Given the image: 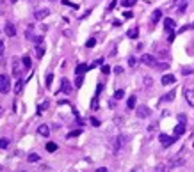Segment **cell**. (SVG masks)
Returning a JSON list of instances; mask_svg holds the SVG:
<instances>
[{"label": "cell", "mask_w": 194, "mask_h": 172, "mask_svg": "<svg viewBox=\"0 0 194 172\" xmlns=\"http://www.w3.org/2000/svg\"><path fill=\"white\" fill-rule=\"evenodd\" d=\"M182 165H185V155H184V153H178L176 156H173V158L169 160V167H171V169L182 167Z\"/></svg>", "instance_id": "1"}, {"label": "cell", "mask_w": 194, "mask_h": 172, "mask_svg": "<svg viewBox=\"0 0 194 172\" xmlns=\"http://www.w3.org/2000/svg\"><path fill=\"white\" fill-rule=\"evenodd\" d=\"M176 139H178V137H169V135H166V133H160V135H159V140H160L162 147H169L171 144L176 142Z\"/></svg>", "instance_id": "2"}, {"label": "cell", "mask_w": 194, "mask_h": 172, "mask_svg": "<svg viewBox=\"0 0 194 172\" xmlns=\"http://www.w3.org/2000/svg\"><path fill=\"white\" fill-rule=\"evenodd\" d=\"M9 89H11L9 78H7L5 75H0V92H2V94H5V92H9Z\"/></svg>", "instance_id": "3"}, {"label": "cell", "mask_w": 194, "mask_h": 172, "mask_svg": "<svg viewBox=\"0 0 194 172\" xmlns=\"http://www.w3.org/2000/svg\"><path fill=\"white\" fill-rule=\"evenodd\" d=\"M141 60H143V64H146V66H150V67H155L157 66V60H155V57L153 55H143L141 57Z\"/></svg>", "instance_id": "4"}, {"label": "cell", "mask_w": 194, "mask_h": 172, "mask_svg": "<svg viewBox=\"0 0 194 172\" xmlns=\"http://www.w3.org/2000/svg\"><path fill=\"white\" fill-rule=\"evenodd\" d=\"M152 112H150V108L146 107V105H141V107H137V117H141V119H144V117H148Z\"/></svg>", "instance_id": "5"}, {"label": "cell", "mask_w": 194, "mask_h": 172, "mask_svg": "<svg viewBox=\"0 0 194 172\" xmlns=\"http://www.w3.org/2000/svg\"><path fill=\"white\" fill-rule=\"evenodd\" d=\"M61 91H62V92H66V94H70V92H71V83H70V80H68V78H62V80H61Z\"/></svg>", "instance_id": "6"}, {"label": "cell", "mask_w": 194, "mask_h": 172, "mask_svg": "<svg viewBox=\"0 0 194 172\" xmlns=\"http://www.w3.org/2000/svg\"><path fill=\"white\" fill-rule=\"evenodd\" d=\"M48 14H50V11H48V9H37V11L34 12V18H36V20H45Z\"/></svg>", "instance_id": "7"}, {"label": "cell", "mask_w": 194, "mask_h": 172, "mask_svg": "<svg viewBox=\"0 0 194 172\" xmlns=\"http://www.w3.org/2000/svg\"><path fill=\"white\" fill-rule=\"evenodd\" d=\"M160 82H162V85H173L176 82V78H175V75H164Z\"/></svg>", "instance_id": "8"}, {"label": "cell", "mask_w": 194, "mask_h": 172, "mask_svg": "<svg viewBox=\"0 0 194 172\" xmlns=\"http://www.w3.org/2000/svg\"><path fill=\"white\" fill-rule=\"evenodd\" d=\"M4 30H5V34H7L9 37H12V36H16V27H14L12 23H5V27H4Z\"/></svg>", "instance_id": "9"}, {"label": "cell", "mask_w": 194, "mask_h": 172, "mask_svg": "<svg viewBox=\"0 0 194 172\" xmlns=\"http://www.w3.org/2000/svg\"><path fill=\"white\" fill-rule=\"evenodd\" d=\"M185 99L191 107H194V89H185Z\"/></svg>", "instance_id": "10"}, {"label": "cell", "mask_w": 194, "mask_h": 172, "mask_svg": "<svg viewBox=\"0 0 194 172\" xmlns=\"http://www.w3.org/2000/svg\"><path fill=\"white\" fill-rule=\"evenodd\" d=\"M175 25H176V23H175V20H173V18H166V20H164V27H166V30H168V32H173Z\"/></svg>", "instance_id": "11"}, {"label": "cell", "mask_w": 194, "mask_h": 172, "mask_svg": "<svg viewBox=\"0 0 194 172\" xmlns=\"http://www.w3.org/2000/svg\"><path fill=\"white\" fill-rule=\"evenodd\" d=\"M37 133H39L41 137H48V135H50V128H48L46 124H41V126L37 128Z\"/></svg>", "instance_id": "12"}, {"label": "cell", "mask_w": 194, "mask_h": 172, "mask_svg": "<svg viewBox=\"0 0 194 172\" xmlns=\"http://www.w3.org/2000/svg\"><path fill=\"white\" fill-rule=\"evenodd\" d=\"M184 133H185V124H184V123L176 124V126H175V137H180V135H184Z\"/></svg>", "instance_id": "13"}, {"label": "cell", "mask_w": 194, "mask_h": 172, "mask_svg": "<svg viewBox=\"0 0 194 172\" xmlns=\"http://www.w3.org/2000/svg\"><path fill=\"white\" fill-rule=\"evenodd\" d=\"M160 18H162V11L160 9H155L153 11V16H152V23H157Z\"/></svg>", "instance_id": "14"}, {"label": "cell", "mask_w": 194, "mask_h": 172, "mask_svg": "<svg viewBox=\"0 0 194 172\" xmlns=\"http://www.w3.org/2000/svg\"><path fill=\"white\" fill-rule=\"evenodd\" d=\"M87 69H89V66H87V64H80V66L75 69V73H77V75H84Z\"/></svg>", "instance_id": "15"}, {"label": "cell", "mask_w": 194, "mask_h": 172, "mask_svg": "<svg viewBox=\"0 0 194 172\" xmlns=\"http://www.w3.org/2000/svg\"><path fill=\"white\" fill-rule=\"evenodd\" d=\"M127 36H128V37H130V39H135V37H137V36H139V30H137V28H135V27H134V28H130V30H128V32H127Z\"/></svg>", "instance_id": "16"}, {"label": "cell", "mask_w": 194, "mask_h": 172, "mask_svg": "<svg viewBox=\"0 0 194 172\" xmlns=\"http://www.w3.org/2000/svg\"><path fill=\"white\" fill-rule=\"evenodd\" d=\"M135 105H137V98H135V96H130L128 101H127V107H128V108H134Z\"/></svg>", "instance_id": "17"}, {"label": "cell", "mask_w": 194, "mask_h": 172, "mask_svg": "<svg viewBox=\"0 0 194 172\" xmlns=\"http://www.w3.org/2000/svg\"><path fill=\"white\" fill-rule=\"evenodd\" d=\"M43 55H45V50H43V46H39V44H37V46H36V57H37V59H41Z\"/></svg>", "instance_id": "18"}, {"label": "cell", "mask_w": 194, "mask_h": 172, "mask_svg": "<svg viewBox=\"0 0 194 172\" xmlns=\"http://www.w3.org/2000/svg\"><path fill=\"white\" fill-rule=\"evenodd\" d=\"M175 96H176V91H171V92H168V94L164 96V99H166V101H173Z\"/></svg>", "instance_id": "19"}, {"label": "cell", "mask_w": 194, "mask_h": 172, "mask_svg": "<svg viewBox=\"0 0 194 172\" xmlns=\"http://www.w3.org/2000/svg\"><path fill=\"white\" fill-rule=\"evenodd\" d=\"M123 96H125V91H123V89H119V91H116V92H114V99H116V101H118V99H121Z\"/></svg>", "instance_id": "20"}, {"label": "cell", "mask_w": 194, "mask_h": 172, "mask_svg": "<svg viewBox=\"0 0 194 172\" xmlns=\"http://www.w3.org/2000/svg\"><path fill=\"white\" fill-rule=\"evenodd\" d=\"M46 151H50V153L57 151V144H53V142H48V144H46Z\"/></svg>", "instance_id": "21"}, {"label": "cell", "mask_w": 194, "mask_h": 172, "mask_svg": "<svg viewBox=\"0 0 194 172\" xmlns=\"http://www.w3.org/2000/svg\"><path fill=\"white\" fill-rule=\"evenodd\" d=\"M135 2H137V0H121L123 7H132V5H135Z\"/></svg>", "instance_id": "22"}, {"label": "cell", "mask_w": 194, "mask_h": 172, "mask_svg": "<svg viewBox=\"0 0 194 172\" xmlns=\"http://www.w3.org/2000/svg\"><path fill=\"white\" fill-rule=\"evenodd\" d=\"M21 89H23V80H18V82H16V85H14V91H16V92H20Z\"/></svg>", "instance_id": "23"}, {"label": "cell", "mask_w": 194, "mask_h": 172, "mask_svg": "<svg viewBox=\"0 0 194 172\" xmlns=\"http://www.w3.org/2000/svg\"><path fill=\"white\" fill-rule=\"evenodd\" d=\"M27 160H29V162H37V160H39V155L32 153V155H29V156H27Z\"/></svg>", "instance_id": "24"}, {"label": "cell", "mask_w": 194, "mask_h": 172, "mask_svg": "<svg viewBox=\"0 0 194 172\" xmlns=\"http://www.w3.org/2000/svg\"><path fill=\"white\" fill-rule=\"evenodd\" d=\"M191 73H194V67H191V66H187V67L182 69V75H191Z\"/></svg>", "instance_id": "25"}, {"label": "cell", "mask_w": 194, "mask_h": 172, "mask_svg": "<svg viewBox=\"0 0 194 172\" xmlns=\"http://www.w3.org/2000/svg\"><path fill=\"white\" fill-rule=\"evenodd\" d=\"M21 62H23V66H25V67H30V66H32V62H30V59H29V57H23V59H21Z\"/></svg>", "instance_id": "26"}, {"label": "cell", "mask_w": 194, "mask_h": 172, "mask_svg": "<svg viewBox=\"0 0 194 172\" xmlns=\"http://www.w3.org/2000/svg\"><path fill=\"white\" fill-rule=\"evenodd\" d=\"M144 85H146L148 89L153 85V80H152V76H146V78H144Z\"/></svg>", "instance_id": "27"}, {"label": "cell", "mask_w": 194, "mask_h": 172, "mask_svg": "<svg viewBox=\"0 0 194 172\" xmlns=\"http://www.w3.org/2000/svg\"><path fill=\"white\" fill-rule=\"evenodd\" d=\"M155 172H168V167L160 163V165H157V167H155Z\"/></svg>", "instance_id": "28"}, {"label": "cell", "mask_w": 194, "mask_h": 172, "mask_svg": "<svg viewBox=\"0 0 194 172\" xmlns=\"http://www.w3.org/2000/svg\"><path fill=\"white\" fill-rule=\"evenodd\" d=\"M128 64H130V67H135V66H137V59H135V57H130V59H128Z\"/></svg>", "instance_id": "29"}, {"label": "cell", "mask_w": 194, "mask_h": 172, "mask_svg": "<svg viewBox=\"0 0 194 172\" xmlns=\"http://www.w3.org/2000/svg\"><path fill=\"white\" fill-rule=\"evenodd\" d=\"M78 135H80V130H75V131L68 133V139H73V137H78Z\"/></svg>", "instance_id": "30"}, {"label": "cell", "mask_w": 194, "mask_h": 172, "mask_svg": "<svg viewBox=\"0 0 194 172\" xmlns=\"http://www.w3.org/2000/svg\"><path fill=\"white\" fill-rule=\"evenodd\" d=\"M94 44H96V39H93V37H91V39H89V41L86 43V46H87V48H93Z\"/></svg>", "instance_id": "31"}, {"label": "cell", "mask_w": 194, "mask_h": 172, "mask_svg": "<svg viewBox=\"0 0 194 172\" xmlns=\"http://www.w3.org/2000/svg\"><path fill=\"white\" fill-rule=\"evenodd\" d=\"M52 80H53V75L50 73V75H46V87H50L52 85Z\"/></svg>", "instance_id": "32"}, {"label": "cell", "mask_w": 194, "mask_h": 172, "mask_svg": "<svg viewBox=\"0 0 194 172\" xmlns=\"http://www.w3.org/2000/svg\"><path fill=\"white\" fill-rule=\"evenodd\" d=\"M75 85H77V87H82V75H77V80H75Z\"/></svg>", "instance_id": "33"}, {"label": "cell", "mask_w": 194, "mask_h": 172, "mask_svg": "<svg viewBox=\"0 0 194 172\" xmlns=\"http://www.w3.org/2000/svg\"><path fill=\"white\" fill-rule=\"evenodd\" d=\"M155 67H159V69H160V71H162V69H168V67H169V66H168V64H166V62H164V64H159V62H157V66H155Z\"/></svg>", "instance_id": "34"}, {"label": "cell", "mask_w": 194, "mask_h": 172, "mask_svg": "<svg viewBox=\"0 0 194 172\" xmlns=\"http://www.w3.org/2000/svg\"><path fill=\"white\" fill-rule=\"evenodd\" d=\"M102 73H103V75H109V73H111V67H109V66H102Z\"/></svg>", "instance_id": "35"}, {"label": "cell", "mask_w": 194, "mask_h": 172, "mask_svg": "<svg viewBox=\"0 0 194 172\" xmlns=\"http://www.w3.org/2000/svg\"><path fill=\"white\" fill-rule=\"evenodd\" d=\"M116 4H118V0H112V2L109 4V11H112V9L116 7Z\"/></svg>", "instance_id": "36"}, {"label": "cell", "mask_w": 194, "mask_h": 172, "mask_svg": "<svg viewBox=\"0 0 194 172\" xmlns=\"http://www.w3.org/2000/svg\"><path fill=\"white\" fill-rule=\"evenodd\" d=\"M114 71H116V75H121V73H123V67H121V66H116Z\"/></svg>", "instance_id": "37"}, {"label": "cell", "mask_w": 194, "mask_h": 172, "mask_svg": "<svg viewBox=\"0 0 194 172\" xmlns=\"http://www.w3.org/2000/svg\"><path fill=\"white\" fill-rule=\"evenodd\" d=\"M91 107H93V110H96V108H98V98H94V99H93V105H91Z\"/></svg>", "instance_id": "38"}, {"label": "cell", "mask_w": 194, "mask_h": 172, "mask_svg": "<svg viewBox=\"0 0 194 172\" xmlns=\"http://www.w3.org/2000/svg\"><path fill=\"white\" fill-rule=\"evenodd\" d=\"M91 124H93V126H100V121L94 119V117H91Z\"/></svg>", "instance_id": "39"}, {"label": "cell", "mask_w": 194, "mask_h": 172, "mask_svg": "<svg viewBox=\"0 0 194 172\" xmlns=\"http://www.w3.org/2000/svg\"><path fill=\"white\" fill-rule=\"evenodd\" d=\"M7 144H9V142H7L5 139H2V140H0V147H7Z\"/></svg>", "instance_id": "40"}, {"label": "cell", "mask_w": 194, "mask_h": 172, "mask_svg": "<svg viewBox=\"0 0 194 172\" xmlns=\"http://www.w3.org/2000/svg\"><path fill=\"white\" fill-rule=\"evenodd\" d=\"M132 172H144V169H143V167H134Z\"/></svg>", "instance_id": "41"}, {"label": "cell", "mask_w": 194, "mask_h": 172, "mask_svg": "<svg viewBox=\"0 0 194 172\" xmlns=\"http://www.w3.org/2000/svg\"><path fill=\"white\" fill-rule=\"evenodd\" d=\"M132 16H134V12H130V11L125 12V18H132Z\"/></svg>", "instance_id": "42"}, {"label": "cell", "mask_w": 194, "mask_h": 172, "mask_svg": "<svg viewBox=\"0 0 194 172\" xmlns=\"http://www.w3.org/2000/svg\"><path fill=\"white\" fill-rule=\"evenodd\" d=\"M96 172H109L105 167H100V169H96Z\"/></svg>", "instance_id": "43"}, {"label": "cell", "mask_w": 194, "mask_h": 172, "mask_svg": "<svg viewBox=\"0 0 194 172\" xmlns=\"http://www.w3.org/2000/svg\"><path fill=\"white\" fill-rule=\"evenodd\" d=\"M2 53H4V43L0 41V55H2Z\"/></svg>", "instance_id": "44"}, {"label": "cell", "mask_w": 194, "mask_h": 172, "mask_svg": "<svg viewBox=\"0 0 194 172\" xmlns=\"http://www.w3.org/2000/svg\"><path fill=\"white\" fill-rule=\"evenodd\" d=\"M11 2H12V4H14V2H18V0H11Z\"/></svg>", "instance_id": "45"}, {"label": "cell", "mask_w": 194, "mask_h": 172, "mask_svg": "<svg viewBox=\"0 0 194 172\" xmlns=\"http://www.w3.org/2000/svg\"><path fill=\"white\" fill-rule=\"evenodd\" d=\"M0 171H2V167H0Z\"/></svg>", "instance_id": "46"}, {"label": "cell", "mask_w": 194, "mask_h": 172, "mask_svg": "<svg viewBox=\"0 0 194 172\" xmlns=\"http://www.w3.org/2000/svg\"><path fill=\"white\" fill-rule=\"evenodd\" d=\"M193 28H194V25H193Z\"/></svg>", "instance_id": "47"}, {"label": "cell", "mask_w": 194, "mask_h": 172, "mask_svg": "<svg viewBox=\"0 0 194 172\" xmlns=\"http://www.w3.org/2000/svg\"><path fill=\"white\" fill-rule=\"evenodd\" d=\"M20 172H23V171H20Z\"/></svg>", "instance_id": "48"}]
</instances>
